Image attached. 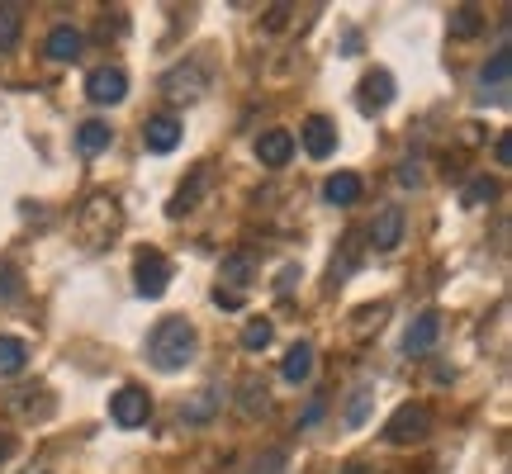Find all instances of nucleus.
Returning <instances> with one entry per match:
<instances>
[{"instance_id": "obj_1", "label": "nucleus", "mask_w": 512, "mask_h": 474, "mask_svg": "<svg viewBox=\"0 0 512 474\" xmlns=\"http://www.w3.org/2000/svg\"><path fill=\"white\" fill-rule=\"evenodd\" d=\"M195 351H200V332L190 318H162L152 337H147V361L166 370V375H176L185 365L195 361Z\"/></svg>"}, {"instance_id": "obj_2", "label": "nucleus", "mask_w": 512, "mask_h": 474, "mask_svg": "<svg viewBox=\"0 0 512 474\" xmlns=\"http://www.w3.org/2000/svg\"><path fill=\"white\" fill-rule=\"evenodd\" d=\"M124 228V209L114 195H91L86 209H81V237H86V247H105L114 242V233Z\"/></svg>"}, {"instance_id": "obj_3", "label": "nucleus", "mask_w": 512, "mask_h": 474, "mask_svg": "<svg viewBox=\"0 0 512 474\" xmlns=\"http://www.w3.org/2000/svg\"><path fill=\"white\" fill-rule=\"evenodd\" d=\"M427 432H432V408H427V403H403V408H394L389 422H384V441H389V446H413V441H422Z\"/></svg>"}, {"instance_id": "obj_4", "label": "nucleus", "mask_w": 512, "mask_h": 474, "mask_svg": "<svg viewBox=\"0 0 512 474\" xmlns=\"http://www.w3.org/2000/svg\"><path fill=\"white\" fill-rule=\"evenodd\" d=\"M166 285H171V266H166L162 252H138L133 256V290L143 299H162Z\"/></svg>"}, {"instance_id": "obj_5", "label": "nucleus", "mask_w": 512, "mask_h": 474, "mask_svg": "<svg viewBox=\"0 0 512 474\" xmlns=\"http://www.w3.org/2000/svg\"><path fill=\"white\" fill-rule=\"evenodd\" d=\"M110 418L119 422V427H143V422L152 418V399H147V389H138V384H124V389H114Z\"/></svg>"}, {"instance_id": "obj_6", "label": "nucleus", "mask_w": 512, "mask_h": 474, "mask_svg": "<svg viewBox=\"0 0 512 474\" xmlns=\"http://www.w3.org/2000/svg\"><path fill=\"white\" fill-rule=\"evenodd\" d=\"M508 76H512V53L498 48L489 57V67L479 72V100H494V105H508Z\"/></svg>"}, {"instance_id": "obj_7", "label": "nucleus", "mask_w": 512, "mask_h": 474, "mask_svg": "<svg viewBox=\"0 0 512 474\" xmlns=\"http://www.w3.org/2000/svg\"><path fill=\"white\" fill-rule=\"evenodd\" d=\"M86 95H91L95 105H119V100L128 95L124 67H95V72L86 76Z\"/></svg>"}, {"instance_id": "obj_8", "label": "nucleus", "mask_w": 512, "mask_h": 474, "mask_svg": "<svg viewBox=\"0 0 512 474\" xmlns=\"http://www.w3.org/2000/svg\"><path fill=\"white\" fill-rule=\"evenodd\" d=\"M403 242V209L399 204H384L380 214L370 219V247L375 252H394Z\"/></svg>"}, {"instance_id": "obj_9", "label": "nucleus", "mask_w": 512, "mask_h": 474, "mask_svg": "<svg viewBox=\"0 0 512 474\" xmlns=\"http://www.w3.org/2000/svg\"><path fill=\"white\" fill-rule=\"evenodd\" d=\"M162 91L171 95V100H200V95H204V67H200V62L171 67V72L162 76Z\"/></svg>"}, {"instance_id": "obj_10", "label": "nucleus", "mask_w": 512, "mask_h": 474, "mask_svg": "<svg viewBox=\"0 0 512 474\" xmlns=\"http://www.w3.org/2000/svg\"><path fill=\"white\" fill-rule=\"evenodd\" d=\"M181 133H185L181 119L157 114V119H147L143 124V143H147V152H176V147H181Z\"/></svg>"}, {"instance_id": "obj_11", "label": "nucleus", "mask_w": 512, "mask_h": 474, "mask_svg": "<svg viewBox=\"0 0 512 474\" xmlns=\"http://www.w3.org/2000/svg\"><path fill=\"white\" fill-rule=\"evenodd\" d=\"M304 152H309L313 162L332 157V152H337V124H332V119H323V114L304 119Z\"/></svg>"}, {"instance_id": "obj_12", "label": "nucleus", "mask_w": 512, "mask_h": 474, "mask_svg": "<svg viewBox=\"0 0 512 474\" xmlns=\"http://www.w3.org/2000/svg\"><path fill=\"white\" fill-rule=\"evenodd\" d=\"M441 337V318L437 313H418L413 323H408V332H403V351L408 356H422V351H432Z\"/></svg>"}, {"instance_id": "obj_13", "label": "nucleus", "mask_w": 512, "mask_h": 474, "mask_svg": "<svg viewBox=\"0 0 512 474\" xmlns=\"http://www.w3.org/2000/svg\"><path fill=\"white\" fill-rule=\"evenodd\" d=\"M389 100H394V76H389V72H366L361 91H356V105H361V114L384 110Z\"/></svg>"}, {"instance_id": "obj_14", "label": "nucleus", "mask_w": 512, "mask_h": 474, "mask_svg": "<svg viewBox=\"0 0 512 474\" xmlns=\"http://www.w3.org/2000/svg\"><path fill=\"white\" fill-rule=\"evenodd\" d=\"M81 48H86V34H81V29H72V24H57L53 34H48V43H43L48 62H76V57H81Z\"/></svg>"}, {"instance_id": "obj_15", "label": "nucleus", "mask_w": 512, "mask_h": 474, "mask_svg": "<svg viewBox=\"0 0 512 474\" xmlns=\"http://www.w3.org/2000/svg\"><path fill=\"white\" fill-rule=\"evenodd\" d=\"M290 157H294V138L285 133V128H271V133L256 138V162H266L271 171H280Z\"/></svg>"}, {"instance_id": "obj_16", "label": "nucleus", "mask_w": 512, "mask_h": 474, "mask_svg": "<svg viewBox=\"0 0 512 474\" xmlns=\"http://www.w3.org/2000/svg\"><path fill=\"white\" fill-rule=\"evenodd\" d=\"M361 195H366V185H361V176H356V171H337V176H328V185H323V200L337 204V209L356 204Z\"/></svg>"}, {"instance_id": "obj_17", "label": "nucleus", "mask_w": 512, "mask_h": 474, "mask_svg": "<svg viewBox=\"0 0 512 474\" xmlns=\"http://www.w3.org/2000/svg\"><path fill=\"white\" fill-rule=\"evenodd\" d=\"M280 375L290 384H304L313 375V347L309 342H294L290 351H285V361H280Z\"/></svg>"}, {"instance_id": "obj_18", "label": "nucleus", "mask_w": 512, "mask_h": 474, "mask_svg": "<svg viewBox=\"0 0 512 474\" xmlns=\"http://www.w3.org/2000/svg\"><path fill=\"white\" fill-rule=\"evenodd\" d=\"M223 280L233 285V294L247 290L256 280V256L252 252H233V256H223Z\"/></svg>"}, {"instance_id": "obj_19", "label": "nucleus", "mask_w": 512, "mask_h": 474, "mask_svg": "<svg viewBox=\"0 0 512 474\" xmlns=\"http://www.w3.org/2000/svg\"><path fill=\"white\" fill-rule=\"evenodd\" d=\"M110 143H114V128H110V124H100V119H86V124L76 128V147H81L86 157L105 152Z\"/></svg>"}, {"instance_id": "obj_20", "label": "nucleus", "mask_w": 512, "mask_h": 474, "mask_svg": "<svg viewBox=\"0 0 512 474\" xmlns=\"http://www.w3.org/2000/svg\"><path fill=\"white\" fill-rule=\"evenodd\" d=\"M209 181H214V171H209V166H200V171H195V176L176 190V200H171V219H176V214H185V209H195V204H200V190Z\"/></svg>"}, {"instance_id": "obj_21", "label": "nucleus", "mask_w": 512, "mask_h": 474, "mask_svg": "<svg viewBox=\"0 0 512 474\" xmlns=\"http://www.w3.org/2000/svg\"><path fill=\"white\" fill-rule=\"evenodd\" d=\"M219 403H223V389H214V384H204L200 394H195V403H185V422H209L214 413H219Z\"/></svg>"}, {"instance_id": "obj_22", "label": "nucleus", "mask_w": 512, "mask_h": 474, "mask_svg": "<svg viewBox=\"0 0 512 474\" xmlns=\"http://www.w3.org/2000/svg\"><path fill=\"white\" fill-rule=\"evenodd\" d=\"M29 365V347L24 337H0V375H19Z\"/></svg>"}, {"instance_id": "obj_23", "label": "nucleus", "mask_w": 512, "mask_h": 474, "mask_svg": "<svg viewBox=\"0 0 512 474\" xmlns=\"http://www.w3.org/2000/svg\"><path fill=\"white\" fill-rule=\"evenodd\" d=\"M24 34V15H19V5H0V53H10Z\"/></svg>"}, {"instance_id": "obj_24", "label": "nucleus", "mask_w": 512, "mask_h": 474, "mask_svg": "<svg viewBox=\"0 0 512 474\" xmlns=\"http://www.w3.org/2000/svg\"><path fill=\"white\" fill-rule=\"evenodd\" d=\"M479 29H484V10H475V5L451 10V38H475Z\"/></svg>"}, {"instance_id": "obj_25", "label": "nucleus", "mask_w": 512, "mask_h": 474, "mask_svg": "<svg viewBox=\"0 0 512 474\" xmlns=\"http://www.w3.org/2000/svg\"><path fill=\"white\" fill-rule=\"evenodd\" d=\"M271 337H275L271 318H252V323L242 328V351H266L271 347Z\"/></svg>"}, {"instance_id": "obj_26", "label": "nucleus", "mask_w": 512, "mask_h": 474, "mask_svg": "<svg viewBox=\"0 0 512 474\" xmlns=\"http://www.w3.org/2000/svg\"><path fill=\"white\" fill-rule=\"evenodd\" d=\"M494 200H498V181H489V176H475L465 185V209H479V204H494Z\"/></svg>"}, {"instance_id": "obj_27", "label": "nucleus", "mask_w": 512, "mask_h": 474, "mask_svg": "<svg viewBox=\"0 0 512 474\" xmlns=\"http://www.w3.org/2000/svg\"><path fill=\"white\" fill-rule=\"evenodd\" d=\"M366 399H370V389L361 384V389H356V399H351V408H347V422H351V427H361V422H366Z\"/></svg>"}, {"instance_id": "obj_28", "label": "nucleus", "mask_w": 512, "mask_h": 474, "mask_svg": "<svg viewBox=\"0 0 512 474\" xmlns=\"http://www.w3.org/2000/svg\"><path fill=\"white\" fill-rule=\"evenodd\" d=\"M15 294H19V275L10 266H0V304H10Z\"/></svg>"}, {"instance_id": "obj_29", "label": "nucleus", "mask_w": 512, "mask_h": 474, "mask_svg": "<svg viewBox=\"0 0 512 474\" xmlns=\"http://www.w3.org/2000/svg\"><path fill=\"white\" fill-rule=\"evenodd\" d=\"M494 157H498V166H512V138H508V133H503V138H498Z\"/></svg>"}, {"instance_id": "obj_30", "label": "nucleus", "mask_w": 512, "mask_h": 474, "mask_svg": "<svg viewBox=\"0 0 512 474\" xmlns=\"http://www.w3.org/2000/svg\"><path fill=\"white\" fill-rule=\"evenodd\" d=\"M214 299H219L223 309H238V304H242V294H233V290H223V285H219V290H214Z\"/></svg>"}, {"instance_id": "obj_31", "label": "nucleus", "mask_w": 512, "mask_h": 474, "mask_svg": "<svg viewBox=\"0 0 512 474\" xmlns=\"http://www.w3.org/2000/svg\"><path fill=\"white\" fill-rule=\"evenodd\" d=\"M10 451H15V437H5V432H0V460L10 456Z\"/></svg>"}, {"instance_id": "obj_32", "label": "nucleus", "mask_w": 512, "mask_h": 474, "mask_svg": "<svg viewBox=\"0 0 512 474\" xmlns=\"http://www.w3.org/2000/svg\"><path fill=\"white\" fill-rule=\"evenodd\" d=\"M347 474H370V470H366V465H347Z\"/></svg>"}, {"instance_id": "obj_33", "label": "nucleus", "mask_w": 512, "mask_h": 474, "mask_svg": "<svg viewBox=\"0 0 512 474\" xmlns=\"http://www.w3.org/2000/svg\"><path fill=\"white\" fill-rule=\"evenodd\" d=\"M24 474H48V470H38V465H34V470H24Z\"/></svg>"}]
</instances>
